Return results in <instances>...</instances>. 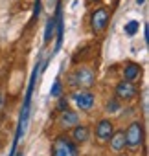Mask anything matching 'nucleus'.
<instances>
[{"mask_svg":"<svg viewBox=\"0 0 149 156\" xmlns=\"http://www.w3.org/2000/svg\"><path fill=\"white\" fill-rule=\"evenodd\" d=\"M68 79H70V85H72V87L90 88V87H94V83H96V75H94V72H92L90 68L81 66V68H78L76 72H74Z\"/></svg>","mask_w":149,"mask_h":156,"instance_id":"obj_1","label":"nucleus"},{"mask_svg":"<svg viewBox=\"0 0 149 156\" xmlns=\"http://www.w3.org/2000/svg\"><path fill=\"white\" fill-rule=\"evenodd\" d=\"M123 132H125V145L129 149H138L142 145V141H144V127H142L140 121H133L127 127V130H123Z\"/></svg>","mask_w":149,"mask_h":156,"instance_id":"obj_2","label":"nucleus"},{"mask_svg":"<svg viewBox=\"0 0 149 156\" xmlns=\"http://www.w3.org/2000/svg\"><path fill=\"white\" fill-rule=\"evenodd\" d=\"M52 156H78V147L68 138L59 136L52 145Z\"/></svg>","mask_w":149,"mask_h":156,"instance_id":"obj_3","label":"nucleus"},{"mask_svg":"<svg viewBox=\"0 0 149 156\" xmlns=\"http://www.w3.org/2000/svg\"><path fill=\"white\" fill-rule=\"evenodd\" d=\"M114 94H116V99H120V101H133L138 96V88L134 87L133 81H125L123 79V81H120L116 85Z\"/></svg>","mask_w":149,"mask_h":156,"instance_id":"obj_4","label":"nucleus"},{"mask_svg":"<svg viewBox=\"0 0 149 156\" xmlns=\"http://www.w3.org/2000/svg\"><path fill=\"white\" fill-rule=\"evenodd\" d=\"M90 22H92V30H94L96 33L103 31V30L107 28V24H109V11H107L105 8H100V9H96V11L92 13V19H90Z\"/></svg>","mask_w":149,"mask_h":156,"instance_id":"obj_5","label":"nucleus"},{"mask_svg":"<svg viewBox=\"0 0 149 156\" xmlns=\"http://www.w3.org/2000/svg\"><path fill=\"white\" fill-rule=\"evenodd\" d=\"M72 99L76 101L78 108H81V110H90L94 107V94L89 90H81V92L72 94Z\"/></svg>","mask_w":149,"mask_h":156,"instance_id":"obj_6","label":"nucleus"},{"mask_svg":"<svg viewBox=\"0 0 149 156\" xmlns=\"http://www.w3.org/2000/svg\"><path fill=\"white\" fill-rule=\"evenodd\" d=\"M112 132H114V123L111 119H101L96 127V138L101 141H107Z\"/></svg>","mask_w":149,"mask_h":156,"instance_id":"obj_7","label":"nucleus"},{"mask_svg":"<svg viewBox=\"0 0 149 156\" xmlns=\"http://www.w3.org/2000/svg\"><path fill=\"white\" fill-rule=\"evenodd\" d=\"M79 123V116L76 114V112H72V110H63L61 112V116H59V125L61 127H64V129H68V127H76Z\"/></svg>","mask_w":149,"mask_h":156,"instance_id":"obj_8","label":"nucleus"},{"mask_svg":"<svg viewBox=\"0 0 149 156\" xmlns=\"http://www.w3.org/2000/svg\"><path fill=\"white\" fill-rule=\"evenodd\" d=\"M109 141H111V149H112V151H116V152L123 151V149H125V132H123V130L112 132L111 138H109Z\"/></svg>","mask_w":149,"mask_h":156,"instance_id":"obj_9","label":"nucleus"},{"mask_svg":"<svg viewBox=\"0 0 149 156\" xmlns=\"http://www.w3.org/2000/svg\"><path fill=\"white\" fill-rule=\"evenodd\" d=\"M89 136H90V130H89L87 125H79L78 123L76 127H74V130H72V140L76 143H85L89 140Z\"/></svg>","mask_w":149,"mask_h":156,"instance_id":"obj_10","label":"nucleus"},{"mask_svg":"<svg viewBox=\"0 0 149 156\" xmlns=\"http://www.w3.org/2000/svg\"><path fill=\"white\" fill-rule=\"evenodd\" d=\"M140 73H142L140 64H136V62H129V64H125V68H123V79L134 83L138 77H140Z\"/></svg>","mask_w":149,"mask_h":156,"instance_id":"obj_11","label":"nucleus"},{"mask_svg":"<svg viewBox=\"0 0 149 156\" xmlns=\"http://www.w3.org/2000/svg\"><path fill=\"white\" fill-rule=\"evenodd\" d=\"M55 28H57V42H55V51H59L61 44H63V11L61 6H57V13H55Z\"/></svg>","mask_w":149,"mask_h":156,"instance_id":"obj_12","label":"nucleus"},{"mask_svg":"<svg viewBox=\"0 0 149 156\" xmlns=\"http://www.w3.org/2000/svg\"><path fill=\"white\" fill-rule=\"evenodd\" d=\"M53 31H55V19H48L46 28H44V44H48V42L52 41Z\"/></svg>","mask_w":149,"mask_h":156,"instance_id":"obj_13","label":"nucleus"},{"mask_svg":"<svg viewBox=\"0 0 149 156\" xmlns=\"http://www.w3.org/2000/svg\"><path fill=\"white\" fill-rule=\"evenodd\" d=\"M105 110H107L109 114H116V112L120 110V99H116V98L109 99L107 105H105Z\"/></svg>","mask_w":149,"mask_h":156,"instance_id":"obj_14","label":"nucleus"},{"mask_svg":"<svg viewBox=\"0 0 149 156\" xmlns=\"http://www.w3.org/2000/svg\"><path fill=\"white\" fill-rule=\"evenodd\" d=\"M136 31H138V22L136 20H131V22L125 24V33L127 35H134Z\"/></svg>","mask_w":149,"mask_h":156,"instance_id":"obj_15","label":"nucleus"},{"mask_svg":"<svg viewBox=\"0 0 149 156\" xmlns=\"http://www.w3.org/2000/svg\"><path fill=\"white\" fill-rule=\"evenodd\" d=\"M61 90H63V88H61V81H55L53 87H52V90H50V94H52L53 98H59V96H61Z\"/></svg>","mask_w":149,"mask_h":156,"instance_id":"obj_16","label":"nucleus"},{"mask_svg":"<svg viewBox=\"0 0 149 156\" xmlns=\"http://www.w3.org/2000/svg\"><path fill=\"white\" fill-rule=\"evenodd\" d=\"M68 108V101H66V98H63V96H59V103H57V110L59 112H63V110H66Z\"/></svg>","mask_w":149,"mask_h":156,"instance_id":"obj_17","label":"nucleus"},{"mask_svg":"<svg viewBox=\"0 0 149 156\" xmlns=\"http://www.w3.org/2000/svg\"><path fill=\"white\" fill-rule=\"evenodd\" d=\"M39 15H41V0H35V6H33V19H31V22H33L35 19H39Z\"/></svg>","mask_w":149,"mask_h":156,"instance_id":"obj_18","label":"nucleus"},{"mask_svg":"<svg viewBox=\"0 0 149 156\" xmlns=\"http://www.w3.org/2000/svg\"><path fill=\"white\" fill-rule=\"evenodd\" d=\"M144 41H145V42L149 41V28H147V26L144 28Z\"/></svg>","mask_w":149,"mask_h":156,"instance_id":"obj_19","label":"nucleus"},{"mask_svg":"<svg viewBox=\"0 0 149 156\" xmlns=\"http://www.w3.org/2000/svg\"><path fill=\"white\" fill-rule=\"evenodd\" d=\"M0 107H2V96H0Z\"/></svg>","mask_w":149,"mask_h":156,"instance_id":"obj_20","label":"nucleus"},{"mask_svg":"<svg viewBox=\"0 0 149 156\" xmlns=\"http://www.w3.org/2000/svg\"><path fill=\"white\" fill-rule=\"evenodd\" d=\"M92 2H100V0H92Z\"/></svg>","mask_w":149,"mask_h":156,"instance_id":"obj_21","label":"nucleus"},{"mask_svg":"<svg viewBox=\"0 0 149 156\" xmlns=\"http://www.w3.org/2000/svg\"><path fill=\"white\" fill-rule=\"evenodd\" d=\"M17 156H22V152H20V154H17Z\"/></svg>","mask_w":149,"mask_h":156,"instance_id":"obj_22","label":"nucleus"},{"mask_svg":"<svg viewBox=\"0 0 149 156\" xmlns=\"http://www.w3.org/2000/svg\"><path fill=\"white\" fill-rule=\"evenodd\" d=\"M120 156H125V154H120Z\"/></svg>","mask_w":149,"mask_h":156,"instance_id":"obj_23","label":"nucleus"}]
</instances>
